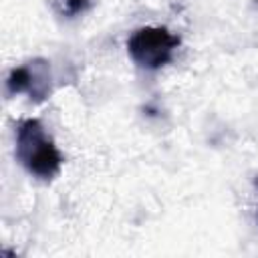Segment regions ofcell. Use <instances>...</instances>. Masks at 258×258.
<instances>
[{"mask_svg":"<svg viewBox=\"0 0 258 258\" xmlns=\"http://www.w3.org/2000/svg\"><path fill=\"white\" fill-rule=\"evenodd\" d=\"M16 159L40 179L54 177L62 163L60 151L38 119H24L16 125Z\"/></svg>","mask_w":258,"mask_h":258,"instance_id":"cell-1","label":"cell"},{"mask_svg":"<svg viewBox=\"0 0 258 258\" xmlns=\"http://www.w3.org/2000/svg\"><path fill=\"white\" fill-rule=\"evenodd\" d=\"M89 0H62V12L67 16H75V14H81L89 8Z\"/></svg>","mask_w":258,"mask_h":258,"instance_id":"cell-4","label":"cell"},{"mask_svg":"<svg viewBox=\"0 0 258 258\" xmlns=\"http://www.w3.org/2000/svg\"><path fill=\"white\" fill-rule=\"evenodd\" d=\"M177 46H179V36H175L163 26L137 28L127 40V50L133 62L149 71L167 64Z\"/></svg>","mask_w":258,"mask_h":258,"instance_id":"cell-2","label":"cell"},{"mask_svg":"<svg viewBox=\"0 0 258 258\" xmlns=\"http://www.w3.org/2000/svg\"><path fill=\"white\" fill-rule=\"evenodd\" d=\"M256 220H258V214H256Z\"/></svg>","mask_w":258,"mask_h":258,"instance_id":"cell-5","label":"cell"},{"mask_svg":"<svg viewBox=\"0 0 258 258\" xmlns=\"http://www.w3.org/2000/svg\"><path fill=\"white\" fill-rule=\"evenodd\" d=\"M8 93H22L26 91L34 101H42L50 93V73L44 60H34L24 67H16L10 71L6 81Z\"/></svg>","mask_w":258,"mask_h":258,"instance_id":"cell-3","label":"cell"}]
</instances>
